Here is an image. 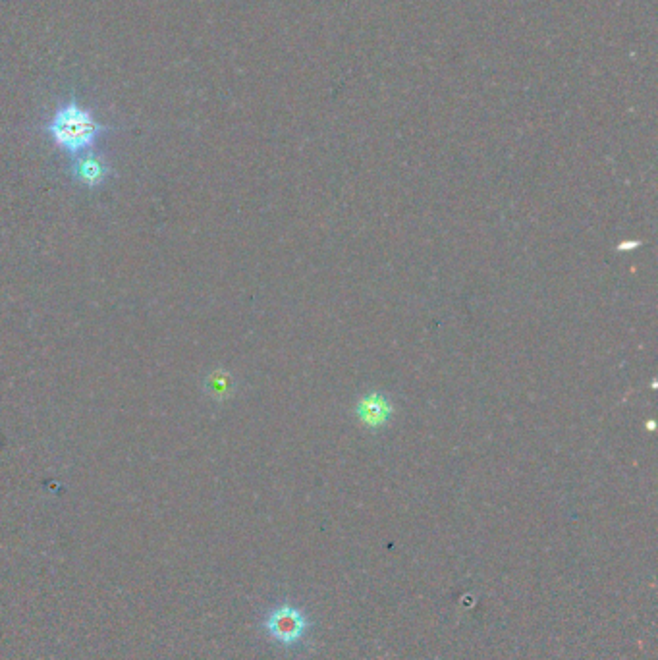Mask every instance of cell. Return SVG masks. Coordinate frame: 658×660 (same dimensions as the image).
Instances as JSON below:
<instances>
[{
  "instance_id": "7a4b0ae2",
  "label": "cell",
  "mask_w": 658,
  "mask_h": 660,
  "mask_svg": "<svg viewBox=\"0 0 658 660\" xmlns=\"http://www.w3.org/2000/svg\"><path fill=\"white\" fill-rule=\"evenodd\" d=\"M265 626H267V632L271 633L276 641H280L284 645H294L307 632V618L303 616L300 608L282 605L269 614Z\"/></svg>"
},
{
  "instance_id": "277c9868",
  "label": "cell",
  "mask_w": 658,
  "mask_h": 660,
  "mask_svg": "<svg viewBox=\"0 0 658 660\" xmlns=\"http://www.w3.org/2000/svg\"><path fill=\"white\" fill-rule=\"evenodd\" d=\"M110 165L107 159L99 153H82L74 159L70 166L72 178L85 188H99L103 186L110 176Z\"/></svg>"
},
{
  "instance_id": "5b68a950",
  "label": "cell",
  "mask_w": 658,
  "mask_h": 660,
  "mask_svg": "<svg viewBox=\"0 0 658 660\" xmlns=\"http://www.w3.org/2000/svg\"><path fill=\"white\" fill-rule=\"evenodd\" d=\"M213 392H226L228 390V379H213V386H211Z\"/></svg>"
},
{
  "instance_id": "6da1fadb",
  "label": "cell",
  "mask_w": 658,
  "mask_h": 660,
  "mask_svg": "<svg viewBox=\"0 0 658 660\" xmlns=\"http://www.w3.org/2000/svg\"><path fill=\"white\" fill-rule=\"evenodd\" d=\"M47 136L56 147L70 157H78L89 151L99 139L112 132V128L99 122L93 110L85 109L72 95L68 101L56 107L51 120L45 126Z\"/></svg>"
},
{
  "instance_id": "3957f363",
  "label": "cell",
  "mask_w": 658,
  "mask_h": 660,
  "mask_svg": "<svg viewBox=\"0 0 658 660\" xmlns=\"http://www.w3.org/2000/svg\"><path fill=\"white\" fill-rule=\"evenodd\" d=\"M394 406L383 392H369L356 404V417L365 429L379 431L388 425Z\"/></svg>"
}]
</instances>
